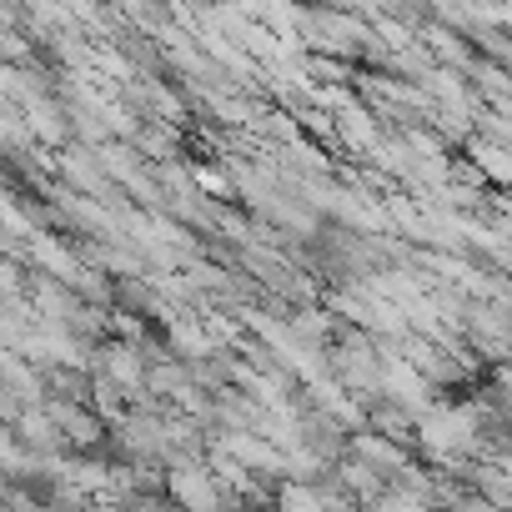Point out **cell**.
I'll list each match as a JSON object with an SVG mask.
<instances>
[{
	"label": "cell",
	"instance_id": "1",
	"mask_svg": "<svg viewBox=\"0 0 512 512\" xmlns=\"http://www.w3.org/2000/svg\"><path fill=\"white\" fill-rule=\"evenodd\" d=\"M171 492H176L181 502H216V492L206 487V477L191 472V467H176V472H171Z\"/></svg>",
	"mask_w": 512,
	"mask_h": 512
}]
</instances>
